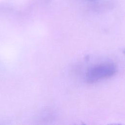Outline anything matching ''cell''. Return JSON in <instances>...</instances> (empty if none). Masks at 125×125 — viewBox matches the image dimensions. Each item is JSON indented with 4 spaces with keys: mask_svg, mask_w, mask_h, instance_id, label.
Returning a JSON list of instances; mask_svg holds the SVG:
<instances>
[{
    "mask_svg": "<svg viewBox=\"0 0 125 125\" xmlns=\"http://www.w3.org/2000/svg\"><path fill=\"white\" fill-rule=\"evenodd\" d=\"M116 67L109 63H103L91 67L86 72V82L93 83L101 79L110 77L116 72Z\"/></svg>",
    "mask_w": 125,
    "mask_h": 125,
    "instance_id": "1",
    "label": "cell"
},
{
    "mask_svg": "<svg viewBox=\"0 0 125 125\" xmlns=\"http://www.w3.org/2000/svg\"><path fill=\"white\" fill-rule=\"evenodd\" d=\"M89 0V1H92V0Z\"/></svg>",
    "mask_w": 125,
    "mask_h": 125,
    "instance_id": "2",
    "label": "cell"
}]
</instances>
